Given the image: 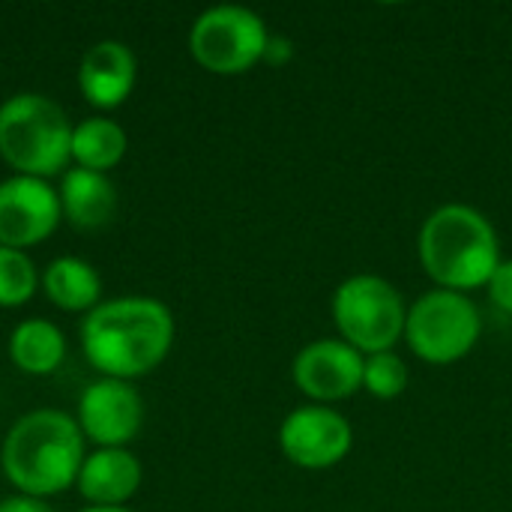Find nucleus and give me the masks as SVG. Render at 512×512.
<instances>
[{"label": "nucleus", "instance_id": "obj_1", "mask_svg": "<svg viewBox=\"0 0 512 512\" xmlns=\"http://www.w3.org/2000/svg\"><path fill=\"white\" fill-rule=\"evenodd\" d=\"M174 345V315L153 297H117L87 312L81 348L105 378L129 381L153 372Z\"/></svg>", "mask_w": 512, "mask_h": 512}, {"label": "nucleus", "instance_id": "obj_2", "mask_svg": "<svg viewBox=\"0 0 512 512\" xmlns=\"http://www.w3.org/2000/svg\"><path fill=\"white\" fill-rule=\"evenodd\" d=\"M84 432L54 408H39L12 423L3 441V474L18 495L51 498L78 483L84 465Z\"/></svg>", "mask_w": 512, "mask_h": 512}, {"label": "nucleus", "instance_id": "obj_3", "mask_svg": "<svg viewBox=\"0 0 512 512\" xmlns=\"http://www.w3.org/2000/svg\"><path fill=\"white\" fill-rule=\"evenodd\" d=\"M417 249L432 282L459 294L489 285L501 264V246L492 222L468 204H444L432 210L420 228Z\"/></svg>", "mask_w": 512, "mask_h": 512}, {"label": "nucleus", "instance_id": "obj_4", "mask_svg": "<svg viewBox=\"0 0 512 512\" xmlns=\"http://www.w3.org/2000/svg\"><path fill=\"white\" fill-rule=\"evenodd\" d=\"M0 159L21 177H51L72 159V123L42 93H15L0 105Z\"/></svg>", "mask_w": 512, "mask_h": 512}, {"label": "nucleus", "instance_id": "obj_5", "mask_svg": "<svg viewBox=\"0 0 512 512\" xmlns=\"http://www.w3.org/2000/svg\"><path fill=\"white\" fill-rule=\"evenodd\" d=\"M408 306L399 291L381 276H351L333 294V321L351 348L363 357L393 351V345L405 336Z\"/></svg>", "mask_w": 512, "mask_h": 512}, {"label": "nucleus", "instance_id": "obj_6", "mask_svg": "<svg viewBox=\"0 0 512 512\" xmlns=\"http://www.w3.org/2000/svg\"><path fill=\"white\" fill-rule=\"evenodd\" d=\"M480 309L459 291L435 288L423 294L405 318L408 348L432 366H450L465 360L480 342Z\"/></svg>", "mask_w": 512, "mask_h": 512}, {"label": "nucleus", "instance_id": "obj_7", "mask_svg": "<svg viewBox=\"0 0 512 512\" xmlns=\"http://www.w3.org/2000/svg\"><path fill=\"white\" fill-rule=\"evenodd\" d=\"M270 33L258 12L234 3L201 12L189 30L192 57L216 75H243L264 60Z\"/></svg>", "mask_w": 512, "mask_h": 512}, {"label": "nucleus", "instance_id": "obj_8", "mask_svg": "<svg viewBox=\"0 0 512 512\" xmlns=\"http://www.w3.org/2000/svg\"><path fill=\"white\" fill-rule=\"evenodd\" d=\"M354 444L351 423L324 405H303L291 411L279 429V447L297 468L324 471L339 465Z\"/></svg>", "mask_w": 512, "mask_h": 512}, {"label": "nucleus", "instance_id": "obj_9", "mask_svg": "<svg viewBox=\"0 0 512 512\" xmlns=\"http://www.w3.org/2000/svg\"><path fill=\"white\" fill-rule=\"evenodd\" d=\"M60 216V198L45 180L15 174L0 183V246L24 252L54 234Z\"/></svg>", "mask_w": 512, "mask_h": 512}, {"label": "nucleus", "instance_id": "obj_10", "mask_svg": "<svg viewBox=\"0 0 512 512\" xmlns=\"http://www.w3.org/2000/svg\"><path fill=\"white\" fill-rule=\"evenodd\" d=\"M366 357L342 339H318L294 360V384L318 405L342 402L363 390Z\"/></svg>", "mask_w": 512, "mask_h": 512}, {"label": "nucleus", "instance_id": "obj_11", "mask_svg": "<svg viewBox=\"0 0 512 512\" xmlns=\"http://www.w3.org/2000/svg\"><path fill=\"white\" fill-rule=\"evenodd\" d=\"M144 423L138 390L117 378H102L81 393L78 429L99 447H126Z\"/></svg>", "mask_w": 512, "mask_h": 512}, {"label": "nucleus", "instance_id": "obj_12", "mask_svg": "<svg viewBox=\"0 0 512 512\" xmlns=\"http://www.w3.org/2000/svg\"><path fill=\"white\" fill-rule=\"evenodd\" d=\"M138 78V60L126 42L102 39L90 45L78 66V87L96 108H117L126 102Z\"/></svg>", "mask_w": 512, "mask_h": 512}, {"label": "nucleus", "instance_id": "obj_13", "mask_svg": "<svg viewBox=\"0 0 512 512\" xmlns=\"http://www.w3.org/2000/svg\"><path fill=\"white\" fill-rule=\"evenodd\" d=\"M141 486V462L126 447H99L84 459L78 489L93 507H123Z\"/></svg>", "mask_w": 512, "mask_h": 512}, {"label": "nucleus", "instance_id": "obj_14", "mask_svg": "<svg viewBox=\"0 0 512 512\" xmlns=\"http://www.w3.org/2000/svg\"><path fill=\"white\" fill-rule=\"evenodd\" d=\"M57 198H60L63 216L75 228H87V231L108 225L117 207L114 183L105 174L87 171V168H72L69 174H63Z\"/></svg>", "mask_w": 512, "mask_h": 512}, {"label": "nucleus", "instance_id": "obj_15", "mask_svg": "<svg viewBox=\"0 0 512 512\" xmlns=\"http://www.w3.org/2000/svg\"><path fill=\"white\" fill-rule=\"evenodd\" d=\"M42 288L48 294V300L57 309L66 312H87L99 306V294H102V279L93 270V264H87L84 258L75 255H63L54 258L45 273H42Z\"/></svg>", "mask_w": 512, "mask_h": 512}, {"label": "nucleus", "instance_id": "obj_16", "mask_svg": "<svg viewBox=\"0 0 512 512\" xmlns=\"http://www.w3.org/2000/svg\"><path fill=\"white\" fill-rule=\"evenodd\" d=\"M9 357L27 375H51L66 357V339L45 318L21 321L9 336Z\"/></svg>", "mask_w": 512, "mask_h": 512}, {"label": "nucleus", "instance_id": "obj_17", "mask_svg": "<svg viewBox=\"0 0 512 512\" xmlns=\"http://www.w3.org/2000/svg\"><path fill=\"white\" fill-rule=\"evenodd\" d=\"M126 153V132L108 117H87L72 126V159L87 171H111Z\"/></svg>", "mask_w": 512, "mask_h": 512}, {"label": "nucleus", "instance_id": "obj_18", "mask_svg": "<svg viewBox=\"0 0 512 512\" xmlns=\"http://www.w3.org/2000/svg\"><path fill=\"white\" fill-rule=\"evenodd\" d=\"M39 276L33 261L21 249L0 246V306L12 309L36 294Z\"/></svg>", "mask_w": 512, "mask_h": 512}, {"label": "nucleus", "instance_id": "obj_19", "mask_svg": "<svg viewBox=\"0 0 512 512\" xmlns=\"http://www.w3.org/2000/svg\"><path fill=\"white\" fill-rule=\"evenodd\" d=\"M408 366L402 357H396L393 351H381V354H369L363 363V390H369L375 399H396L405 393L408 387Z\"/></svg>", "mask_w": 512, "mask_h": 512}, {"label": "nucleus", "instance_id": "obj_20", "mask_svg": "<svg viewBox=\"0 0 512 512\" xmlns=\"http://www.w3.org/2000/svg\"><path fill=\"white\" fill-rule=\"evenodd\" d=\"M486 288H489V300H492L501 312L512 315V258L510 261L501 258V264L495 267V273H492V279H489Z\"/></svg>", "mask_w": 512, "mask_h": 512}, {"label": "nucleus", "instance_id": "obj_21", "mask_svg": "<svg viewBox=\"0 0 512 512\" xmlns=\"http://www.w3.org/2000/svg\"><path fill=\"white\" fill-rule=\"evenodd\" d=\"M0 512H54L42 498H30V495H12L6 501H0Z\"/></svg>", "mask_w": 512, "mask_h": 512}, {"label": "nucleus", "instance_id": "obj_22", "mask_svg": "<svg viewBox=\"0 0 512 512\" xmlns=\"http://www.w3.org/2000/svg\"><path fill=\"white\" fill-rule=\"evenodd\" d=\"M294 57V45H291V39H285V36H270V42H267V51H264V60H270V63H285V60H291Z\"/></svg>", "mask_w": 512, "mask_h": 512}, {"label": "nucleus", "instance_id": "obj_23", "mask_svg": "<svg viewBox=\"0 0 512 512\" xmlns=\"http://www.w3.org/2000/svg\"><path fill=\"white\" fill-rule=\"evenodd\" d=\"M81 512H132V510H126V507H87V510H81Z\"/></svg>", "mask_w": 512, "mask_h": 512}]
</instances>
